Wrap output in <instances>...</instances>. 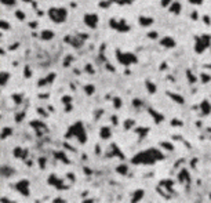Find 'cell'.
<instances>
[{
	"label": "cell",
	"mask_w": 211,
	"mask_h": 203,
	"mask_svg": "<svg viewBox=\"0 0 211 203\" xmlns=\"http://www.w3.org/2000/svg\"><path fill=\"white\" fill-rule=\"evenodd\" d=\"M164 155L160 152L159 149H146L142 151V152L137 153L133 159H131V163L134 164H155L156 162L163 160Z\"/></svg>",
	"instance_id": "obj_1"
},
{
	"label": "cell",
	"mask_w": 211,
	"mask_h": 203,
	"mask_svg": "<svg viewBox=\"0 0 211 203\" xmlns=\"http://www.w3.org/2000/svg\"><path fill=\"white\" fill-rule=\"evenodd\" d=\"M76 137L77 138V141L80 142V144H84V142L87 141V136H86V128H84L83 123L81 122H76L75 124L70 126V128L68 130V134L66 137Z\"/></svg>",
	"instance_id": "obj_2"
},
{
	"label": "cell",
	"mask_w": 211,
	"mask_h": 203,
	"mask_svg": "<svg viewBox=\"0 0 211 203\" xmlns=\"http://www.w3.org/2000/svg\"><path fill=\"white\" fill-rule=\"evenodd\" d=\"M116 58L119 61V64L124 65V67H130V65H134L138 62V58L135 57V54L122 50H116Z\"/></svg>",
	"instance_id": "obj_3"
},
{
	"label": "cell",
	"mask_w": 211,
	"mask_h": 203,
	"mask_svg": "<svg viewBox=\"0 0 211 203\" xmlns=\"http://www.w3.org/2000/svg\"><path fill=\"white\" fill-rule=\"evenodd\" d=\"M211 46V36L210 35H200L194 39V51L197 54H202Z\"/></svg>",
	"instance_id": "obj_4"
},
{
	"label": "cell",
	"mask_w": 211,
	"mask_h": 203,
	"mask_svg": "<svg viewBox=\"0 0 211 203\" xmlns=\"http://www.w3.org/2000/svg\"><path fill=\"white\" fill-rule=\"evenodd\" d=\"M48 15H50L51 21L57 24H62L68 18V10L64 7H53V9L48 10Z\"/></svg>",
	"instance_id": "obj_5"
},
{
	"label": "cell",
	"mask_w": 211,
	"mask_h": 203,
	"mask_svg": "<svg viewBox=\"0 0 211 203\" xmlns=\"http://www.w3.org/2000/svg\"><path fill=\"white\" fill-rule=\"evenodd\" d=\"M109 25H111V28L116 29V31H119V32H128L130 31V26L126 24L124 20H115V18H112V20L109 21Z\"/></svg>",
	"instance_id": "obj_6"
},
{
	"label": "cell",
	"mask_w": 211,
	"mask_h": 203,
	"mask_svg": "<svg viewBox=\"0 0 211 203\" xmlns=\"http://www.w3.org/2000/svg\"><path fill=\"white\" fill-rule=\"evenodd\" d=\"M84 24H86L89 28L95 29L98 25V15L95 13H89V14L84 15Z\"/></svg>",
	"instance_id": "obj_7"
},
{
	"label": "cell",
	"mask_w": 211,
	"mask_h": 203,
	"mask_svg": "<svg viewBox=\"0 0 211 203\" xmlns=\"http://www.w3.org/2000/svg\"><path fill=\"white\" fill-rule=\"evenodd\" d=\"M17 188L24 196H28L29 195V191H28L29 189V181L28 180H20L18 181V184H17Z\"/></svg>",
	"instance_id": "obj_8"
},
{
	"label": "cell",
	"mask_w": 211,
	"mask_h": 203,
	"mask_svg": "<svg viewBox=\"0 0 211 203\" xmlns=\"http://www.w3.org/2000/svg\"><path fill=\"white\" fill-rule=\"evenodd\" d=\"M160 44L163 46V47H166V48H172V47H175V40L172 39V37H170V36H164L163 39L160 40Z\"/></svg>",
	"instance_id": "obj_9"
},
{
	"label": "cell",
	"mask_w": 211,
	"mask_h": 203,
	"mask_svg": "<svg viewBox=\"0 0 211 203\" xmlns=\"http://www.w3.org/2000/svg\"><path fill=\"white\" fill-rule=\"evenodd\" d=\"M200 111H202L203 115H210L211 113V104H210V101L203 100L202 104H200Z\"/></svg>",
	"instance_id": "obj_10"
},
{
	"label": "cell",
	"mask_w": 211,
	"mask_h": 203,
	"mask_svg": "<svg viewBox=\"0 0 211 203\" xmlns=\"http://www.w3.org/2000/svg\"><path fill=\"white\" fill-rule=\"evenodd\" d=\"M138 22H139V25H141V26H150L153 22H155V21H153V18H150V17L141 15V17L138 18Z\"/></svg>",
	"instance_id": "obj_11"
},
{
	"label": "cell",
	"mask_w": 211,
	"mask_h": 203,
	"mask_svg": "<svg viewBox=\"0 0 211 203\" xmlns=\"http://www.w3.org/2000/svg\"><path fill=\"white\" fill-rule=\"evenodd\" d=\"M168 9H170V13H172V14H179L181 10H182V6H181L179 2H175V0H174Z\"/></svg>",
	"instance_id": "obj_12"
},
{
	"label": "cell",
	"mask_w": 211,
	"mask_h": 203,
	"mask_svg": "<svg viewBox=\"0 0 211 203\" xmlns=\"http://www.w3.org/2000/svg\"><path fill=\"white\" fill-rule=\"evenodd\" d=\"M48 182H50L51 185L57 186V188H62V182H64V181H62L61 178L55 177V175H50V178H48Z\"/></svg>",
	"instance_id": "obj_13"
},
{
	"label": "cell",
	"mask_w": 211,
	"mask_h": 203,
	"mask_svg": "<svg viewBox=\"0 0 211 203\" xmlns=\"http://www.w3.org/2000/svg\"><path fill=\"white\" fill-rule=\"evenodd\" d=\"M54 32L50 31V29H44V31H42V33H40V39L42 40H51L54 37Z\"/></svg>",
	"instance_id": "obj_14"
},
{
	"label": "cell",
	"mask_w": 211,
	"mask_h": 203,
	"mask_svg": "<svg viewBox=\"0 0 211 203\" xmlns=\"http://www.w3.org/2000/svg\"><path fill=\"white\" fill-rule=\"evenodd\" d=\"M100 134H101V138L102 140H108L109 137H111V128H109L108 126H104V127L101 128Z\"/></svg>",
	"instance_id": "obj_15"
},
{
	"label": "cell",
	"mask_w": 211,
	"mask_h": 203,
	"mask_svg": "<svg viewBox=\"0 0 211 203\" xmlns=\"http://www.w3.org/2000/svg\"><path fill=\"white\" fill-rule=\"evenodd\" d=\"M26 153H28V152L24 151L22 148H20V147H17L14 149V156H15V158H22L24 159V158H26Z\"/></svg>",
	"instance_id": "obj_16"
},
{
	"label": "cell",
	"mask_w": 211,
	"mask_h": 203,
	"mask_svg": "<svg viewBox=\"0 0 211 203\" xmlns=\"http://www.w3.org/2000/svg\"><path fill=\"white\" fill-rule=\"evenodd\" d=\"M149 113L152 115L153 117H155V122H156V123H159V122H161V120H164V116H163V115L157 113V111H155V109H149Z\"/></svg>",
	"instance_id": "obj_17"
},
{
	"label": "cell",
	"mask_w": 211,
	"mask_h": 203,
	"mask_svg": "<svg viewBox=\"0 0 211 203\" xmlns=\"http://www.w3.org/2000/svg\"><path fill=\"white\" fill-rule=\"evenodd\" d=\"M167 94H168V97H171L172 100L175 101V102H178V104H183V97H182V95L175 94V93H167Z\"/></svg>",
	"instance_id": "obj_18"
},
{
	"label": "cell",
	"mask_w": 211,
	"mask_h": 203,
	"mask_svg": "<svg viewBox=\"0 0 211 203\" xmlns=\"http://www.w3.org/2000/svg\"><path fill=\"white\" fill-rule=\"evenodd\" d=\"M144 196V191L142 189H138V191H135V193L133 195V197H131V202H138L141 197Z\"/></svg>",
	"instance_id": "obj_19"
},
{
	"label": "cell",
	"mask_w": 211,
	"mask_h": 203,
	"mask_svg": "<svg viewBox=\"0 0 211 203\" xmlns=\"http://www.w3.org/2000/svg\"><path fill=\"white\" fill-rule=\"evenodd\" d=\"M95 91V86L94 84H86L84 86V93H86L87 95H92Z\"/></svg>",
	"instance_id": "obj_20"
},
{
	"label": "cell",
	"mask_w": 211,
	"mask_h": 203,
	"mask_svg": "<svg viewBox=\"0 0 211 203\" xmlns=\"http://www.w3.org/2000/svg\"><path fill=\"white\" fill-rule=\"evenodd\" d=\"M179 180H181V182H185V181L186 182H189V173L186 171L185 169L179 173Z\"/></svg>",
	"instance_id": "obj_21"
},
{
	"label": "cell",
	"mask_w": 211,
	"mask_h": 203,
	"mask_svg": "<svg viewBox=\"0 0 211 203\" xmlns=\"http://www.w3.org/2000/svg\"><path fill=\"white\" fill-rule=\"evenodd\" d=\"M145 84H146V89H148V91L149 93H152V94L153 93H156V84L155 83H152L150 80H146V83Z\"/></svg>",
	"instance_id": "obj_22"
},
{
	"label": "cell",
	"mask_w": 211,
	"mask_h": 203,
	"mask_svg": "<svg viewBox=\"0 0 211 203\" xmlns=\"http://www.w3.org/2000/svg\"><path fill=\"white\" fill-rule=\"evenodd\" d=\"M117 173H120V174H123V175H126L128 173V167L126 166V164H120V166H117Z\"/></svg>",
	"instance_id": "obj_23"
},
{
	"label": "cell",
	"mask_w": 211,
	"mask_h": 203,
	"mask_svg": "<svg viewBox=\"0 0 211 203\" xmlns=\"http://www.w3.org/2000/svg\"><path fill=\"white\" fill-rule=\"evenodd\" d=\"M186 76H188L189 83H196V82H197V78L190 72V71H186Z\"/></svg>",
	"instance_id": "obj_24"
},
{
	"label": "cell",
	"mask_w": 211,
	"mask_h": 203,
	"mask_svg": "<svg viewBox=\"0 0 211 203\" xmlns=\"http://www.w3.org/2000/svg\"><path fill=\"white\" fill-rule=\"evenodd\" d=\"M10 79V73L7 72H2V86H6L7 80Z\"/></svg>",
	"instance_id": "obj_25"
},
{
	"label": "cell",
	"mask_w": 211,
	"mask_h": 203,
	"mask_svg": "<svg viewBox=\"0 0 211 203\" xmlns=\"http://www.w3.org/2000/svg\"><path fill=\"white\" fill-rule=\"evenodd\" d=\"M200 80H202V83H208L211 80V76L208 73H202L200 75Z\"/></svg>",
	"instance_id": "obj_26"
},
{
	"label": "cell",
	"mask_w": 211,
	"mask_h": 203,
	"mask_svg": "<svg viewBox=\"0 0 211 203\" xmlns=\"http://www.w3.org/2000/svg\"><path fill=\"white\" fill-rule=\"evenodd\" d=\"M13 100H14L15 104H21L22 102V95L21 94H14L13 95Z\"/></svg>",
	"instance_id": "obj_27"
},
{
	"label": "cell",
	"mask_w": 211,
	"mask_h": 203,
	"mask_svg": "<svg viewBox=\"0 0 211 203\" xmlns=\"http://www.w3.org/2000/svg\"><path fill=\"white\" fill-rule=\"evenodd\" d=\"M15 17L18 18V20L24 21L25 20V14H24V11H21V10H18V11H15Z\"/></svg>",
	"instance_id": "obj_28"
},
{
	"label": "cell",
	"mask_w": 211,
	"mask_h": 203,
	"mask_svg": "<svg viewBox=\"0 0 211 203\" xmlns=\"http://www.w3.org/2000/svg\"><path fill=\"white\" fill-rule=\"evenodd\" d=\"M3 2V4H6V6H15V3H17V0H2Z\"/></svg>",
	"instance_id": "obj_29"
},
{
	"label": "cell",
	"mask_w": 211,
	"mask_h": 203,
	"mask_svg": "<svg viewBox=\"0 0 211 203\" xmlns=\"http://www.w3.org/2000/svg\"><path fill=\"white\" fill-rule=\"evenodd\" d=\"M70 101H72V97H69V95H64L62 97V104H65V105L70 104Z\"/></svg>",
	"instance_id": "obj_30"
},
{
	"label": "cell",
	"mask_w": 211,
	"mask_h": 203,
	"mask_svg": "<svg viewBox=\"0 0 211 203\" xmlns=\"http://www.w3.org/2000/svg\"><path fill=\"white\" fill-rule=\"evenodd\" d=\"M55 155H57V158H58V159H61V160H64L65 163H68V159L65 158V153H62V152H57Z\"/></svg>",
	"instance_id": "obj_31"
},
{
	"label": "cell",
	"mask_w": 211,
	"mask_h": 203,
	"mask_svg": "<svg viewBox=\"0 0 211 203\" xmlns=\"http://www.w3.org/2000/svg\"><path fill=\"white\" fill-rule=\"evenodd\" d=\"M161 147L166 148V149H168V151H172V149H174V145L168 144V142H161Z\"/></svg>",
	"instance_id": "obj_32"
},
{
	"label": "cell",
	"mask_w": 211,
	"mask_h": 203,
	"mask_svg": "<svg viewBox=\"0 0 211 203\" xmlns=\"http://www.w3.org/2000/svg\"><path fill=\"white\" fill-rule=\"evenodd\" d=\"M133 126H134V120H133V119H130V120H126V124H124V127L127 128V130H128V128H131V127H133Z\"/></svg>",
	"instance_id": "obj_33"
},
{
	"label": "cell",
	"mask_w": 211,
	"mask_h": 203,
	"mask_svg": "<svg viewBox=\"0 0 211 203\" xmlns=\"http://www.w3.org/2000/svg\"><path fill=\"white\" fill-rule=\"evenodd\" d=\"M174 0H161V6L163 7H170Z\"/></svg>",
	"instance_id": "obj_34"
},
{
	"label": "cell",
	"mask_w": 211,
	"mask_h": 203,
	"mask_svg": "<svg viewBox=\"0 0 211 203\" xmlns=\"http://www.w3.org/2000/svg\"><path fill=\"white\" fill-rule=\"evenodd\" d=\"M86 71H87L89 73H91V75H92V73H95V69L92 68L91 64H87V65H86Z\"/></svg>",
	"instance_id": "obj_35"
},
{
	"label": "cell",
	"mask_w": 211,
	"mask_h": 203,
	"mask_svg": "<svg viewBox=\"0 0 211 203\" xmlns=\"http://www.w3.org/2000/svg\"><path fill=\"white\" fill-rule=\"evenodd\" d=\"M113 104H115V108H120V106H122V100H120V98H115L113 100Z\"/></svg>",
	"instance_id": "obj_36"
},
{
	"label": "cell",
	"mask_w": 211,
	"mask_h": 203,
	"mask_svg": "<svg viewBox=\"0 0 211 203\" xmlns=\"http://www.w3.org/2000/svg\"><path fill=\"white\" fill-rule=\"evenodd\" d=\"M54 78H55V73H50V75H48L47 78H46V80H47V84L51 83V82L54 80Z\"/></svg>",
	"instance_id": "obj_37"
},
{
	"label": "cell",
	"mask_w": 211,
	"mask_h": 203,
	"mask_svg": "<svg viewBox=\"0 0 211 203\" xmlns=\"http://www.w3.org/2000/svg\"><path fill=\"white\" fill-rule=\"evenodd\" d=\"M203 21H204L205 25H211V18L208 17V15H204V17H203Z\"/></svg>",
	"instance_id": "obj_38"
},
{
	"label": "cell",
	"mask_w": 211,
	"mask_h": 203,
	"mask_svg": "<svg viewBox=\"0 0 211 203\" xmlns=\"http://www.w3.org/2000/svg\"><path fill=\"white\" fill-rule=\"evenodd\" d=\"M72 61H73V57H72V56H68V57H66V61L64 62V65H65V67H68V65H69Z\"/></svg>",
	"instance_id": "obj_39"
},
{
	"label": "cell",
	"mask_w": 211,
	"mask_h": 203,
	"mask_svg": "<svg viewBox=\"0 0 211 203\" xmlns=\"http://www.w3.org/2000/svg\"><path fill=\"white\" fill-rule=\"evenodd\" d=\"M133 105H134V106H142L144 104H142V101H141V100H137V98H135V100L133 101Z\"/></svg>",
	"instance_id": "obj_40"
},
{
	"label": "cell",
	"mask_w": 211,
	"mask_h": 203,
	"mask_svg": "<svg viewBox=\"0 0 211 203\" xmlns=\"http://www.w3.org/2000/svg\"><path fill=\"white\" fill-rule=\"evenodd\" d=\"M32 76V71L29 69V67H25V78H31Z\"/></svg>",
	"instance_id": "obj_41"
},
{
	"label": "cell",
	"mask_w": 211,
	"mask_h": 203,
	"mask_svg": "<svg viewBox=\"0 0 211 203\" xmlns=\"http://www.w3.org/2000/svg\"><path fill=\"white\" fill-rule=\"evenodd\" d=\"M188 2L192 4H197V6H200V4L203 3V0H188Z\"/></svg>",
	"instance_id": "obj_42"
},
{
	"label": "cell",
	"mask_w": 211,
	"mask_h": 203,
	"mask_svg": "<svg viewBox=\"0 0 211 203\" xmlns=\"http://www.w3.org/2000/svg\"><path fill=\"white\" fill-rule=\"evenodd\" d=\"M148 37H150V39H156V37H157V32H149V33H148Z\"/></svg>",
	"instance_id": "obj_43"
},
{
	"label": "cell",
	"mask_w": 211,
	"mask_h": 203,
	"mask_svg": "<svg viewBox=\"0 0 211 203\" xmlns=\"http://www.w3.org/2000/svg\"><path fill=\"white\" fill-rule=\"evenodd\" d=\"M7 133H11V128H4L3 130V138L7 137Z\"/></svg>",
	"instance_id": "obj_44"
},
{
	"label": "cell",
	"mask_w": 211,
	"mask_h": 203,
	"mask_svg": "<svg viewBox=\"0 0 211 203\" xmlns=\"http://www.w3.org/2000/svg\"><path fill=\"white\" fill-rule=\"evenodd\" d=\"M2 28H3V29H7V28H9V29H10V25H7V22L2 21Z\"/></svg>",
	"instance_id": "obj_45"
},
{
	"label": "cell",
	"mask_w": 211,
	"mask_h": 203,
	"mask_svg": "<svg viewBox=\"0 0 211 203\" xmlns=\"http://www.w3.org/2000/svg\"><path fill=\"white\" fill-rule=\"evenodd\" d=\"M29 26H31V28H36V26H37V22H36V21H33V22L29 24Z\"/></svg>",
	"instance_id": "obj_46"
},
{
	"label": "cell",
	"mask_w": 211,
	"mask_h": 203,
	"mask_svg": "<svg viewBox=\"0 0 211 203\" xmlns=\"http://www.w3.org/2000/svg\"><path fill=\"white\" fill-rule=\"evenodd\" d=\"M44 163H46V160H44V159H40V166H42L43 169H44Z\"/></svg>",
	"instance_id": "obj_47"
},
{
	"label": "cell",
	"mask_w": 211,
	"mask_h": 203,
	"mask_svg": "<svg viewBox=\"0 0 211 203\" xmlns=\"http://www.w3.org/2000/svg\"><path fill=\"white\" fill-rule=\"evenodd\" d=\"M112 122H113V124H117V119H116V116H112Z\"/></svg>",
	"instance_id": "obj_48"
},
{
	"label": "cell",
	"mask_w": 211,
	"mask_h": 203,
	"mask_svg": "<svg viewBox=\"0 0 211 203\" xmlns=\"http://www.w3.org/2000/svg\"><path fill=\"white\" fill-rule=\"evenodd\" d=\"M166 67H167L166 64H161V65H160V69H166Z\"/></svg>",
	"instance_id": "obj_49"
},
{
	"label": "cell",
	"mask_w": 211,
	"mask_h": 203,
	"mask_svg": "<svg viewBox=\"0 0 211 203\" xmlns=\"http://www.w3.org/2000/svg\"><path fill=\"white\" fill-rule=\"evenodd\" d=\"M25 2H26V3H28V2H32V0H25Z\"/></svg>",
	"instance_id": "obj_50"
},
{
	"label": "cell",
	"mask_w": 211,
	"mask_h": 203,
	"mask_svg": "<svg viewBox=\"0 0 211 203\" xmlns=\"http://www.w3.org/2000/svg\"><path fill=\"white\" fill-rule=\"evenodd\" d=\"M210 197H211V195H210Z\"/></svg>",
	"instance_id": "obj_51"
}]
</instances>
